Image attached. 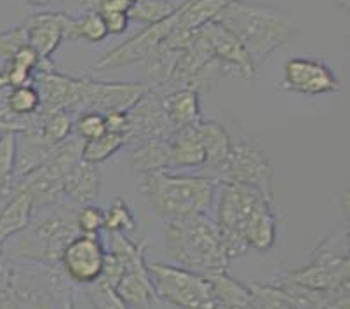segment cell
Listing matches in <instances>:
<instances>
[{"label": "cell", "instance_id": "obj_39", "mask_svg": "<svg viewBox=\"0 0 350 309\" xmlns=\"http://www.w3.org/2000/svg\"><path fill=\"white\" fill-rule=\"evenodd\" d=\"M25 46H28V39L23 25L0 32V60L8 62L16 51H20Z\"/></svg>", "mask_w": 350, "mask_h": 309}, {"label": "cell", "instance_id": "obj_24", "mask_svg": "<svg viewBox=\"0 0 350 309\" xmlns=\"http://www.w3.org/2000/svg\"><path fill=\"white\" fill-rule=\"evenodd\" d=\"M232 0H187L176 9L174 28L187 34H193L204 25L216 20V16L224 11Z\"/></svg>", "mask_w": 350, "mask_h": 309}, {"label": "cell", "instance_id": "obj_3", "mask_svg": "<svg viewBox=\"0 0 350 309\" xmlns=\"http://www.w3.org/2000/svg\"><path fill=\"white\" fill-rule=\"evenodd\" d=\"M218 182L204 175L157 171L143 175L142 193L155 215L170 221L211 210Z\"/></svg>", "mask_w": 350, "mask_h": 309}, {"label": "cell", "instance_id": "obj_30", "mask_svg": "<svg viewBox=\"0 0 350 309\" xmlns=\"http://www.w3.org/2000/svg\"><path fill=\"white\" fill-rule=\"evenodd\" d=\"M126 145H129L126 135L107 132L98 138L82 143V161L89 162V164H100L117 154Z\"/></svg>", "mask_w": 350, "mask_h": 309}, {"label": "cell", "instance_id": "obj_27", "mask_svg": "<svg viewBox=\"0 0 350 309\" xmlns=\"http://www.w3.org/2000/svg\"><path fill=\"white\" fill-rule=\"evenodd\" d=\"M208 278L211 282L213 294H215V309L243 308L254 301L250 285H244L243 282L232 278L228 273L209 275Z\"/></svg>", "mask_w": 350, "mask_h": 309}, {"label": "cell", "instance_id": "obj_9", "mask_svg": "<svg viewBox=\"0 0 350 309\" xmlns=\"http://www.w3.org/2000/svg\"><path fill=\"white\" fill-rule=\"evenodd\" d=\"M75 213H70L66 206L56 205L53 213L37 222L33 229V240L30 243L35 262L59 267L65 247L75 236L81 234L75 224Z\"/></svg>", "mask_w": 350, "mask_h": 309}, {"label": "cell", "instance_id": "obj_8", "mask_svg": "<svg viewBox=\"0 0 350 309\" xmlns=\"http://www.w3.org/2000/svg\"><path fill=\"white\" fill-rule=\"evenodd\" d=\"M273 166L263 149L251 142H232V151L216 182L244 184L272 197Z\"/></svg>", "mask_w": 350, "mask_h": 309}, {"label": "cell", "instance_id": "obj_10", "mask_svg": "<svg viewBox=\"0 0 350 309\" xmlns=\"http://www.w3.org/2000/svg\"><path fill=\"white\" fill-rule=\"evenodd\" d=\"M105 254L107 250L101 243L100 234H77L63 250L59 267L66 280L88 286L103 273Z\"/></svg>", "mask_w": 350, "mask_h": 309}, {"label": "cell", "instance_id": "obj_36", "mask_svg": "<svg viewBox=\"0 0 350 309\" xmlns=\"http://www.w3.org/2000/svg\"><path fill=\"white\" fill-rule=\"evenodd\" d=\"M85 294L94 309H129L117 295L116 288L101 278L85 286Z\"/></svg>", "mask_w": 350, "mask_h": 309}, {"label": "cell", "instance_id": "obj_19", "mask_svg": "<svg viewBox=\"0 0 350 309\" xmlns=\"http://www.w3.org/2000/svg\"><path fill=\"white\" fill-rule=\"evenodd\" d=\"M101 189V177L96 164L79 161L63 180V197L77 206L93 205Z\"/></svg>", "mask_w": 350, "mask_h": 309}, {"label": "cell", "instance_id": "obj_21", "mask_svg": "<svg viewBox=\"0 0 350 309\" xmlns=\"http://www.w3.org/2000/svg\"><path fill=\"white\" fill-rule=\"evenodd\" d=\"M165 116L174 129L193 126L202 119L200 112V95L192 88L173 89L170 93L161 95Z\"/></svg>", "mask_w": 350, "mask_h": 309}, {"label": "cell", "instance_id": "obj_34", "mask_svg": "<svg viewBox=\"0 0 350 309\" xmlns=\"http://www.w3.org/2000/svg\"><path fill=\"white\" fill-rule=\"evenodd\" d=\"M250 288L253 292L254 302L260 309H297L291 297L278 283L253 282Z\"/></svg>", "mask_w": 350, "mask_h": 309}, {"label": "cell", "instance_id": "obj_43", "mask_svg": "<svg viewBox=\"0 0 350 309\" xmlns=\"http://www.w3.org/2000/svg\"><path fill=\"white\" fill-rule=\"evenodd\" d=\"M254 299V297H253ZM235 309H260V308H258V306H256V302H251V304H246V306H243V308H235Z\"/></svg>", "mask_w": 350, "mask_h": 309}, {"label": "cell", "instance_id": "obj_1", "mask_svg": "<svg viewBox=\"0 0 350 309\" xmlns=\"http://www.w3.org/2000/svg\"><path fill=\"white\" fill-rule=\"evenodd\" d=\"M215 21L224 25L243 44L256 66L298 34L291 12L251 0H232Z\"/></svg>", "mask_w": 350, "mask_h": 309}, {"label": "cell", "instance_id": "obj_5", "mask_svg": "<svg viewBox=\"0 0 350 309\" xmlns=\"http://www.w3.org/2000/svg\"><path fill=\"white\" fill-rule=\"evenodd\" d=\"M279 280L321 292L350 290L349 229L331 232L321 241L307 266L289 271Z\"/></svg>", "mask_w": 350, "mask_h": 309}, {"label": "cell", "instance_id": "obj_4", "mask_svg": "<svg viewBox=\"0 0 350 309\" xmlns=\"http://www.w3.org/2000/svg\"><path fill=\"white\" fill-rule=\"evenodd\" d=\"M265 201H272V197L256 187L218 182L213 203L216 212L215 224L230 262L241 259L250 251L246 229L258 206Z\"/></svg>", "mask_w": 350, "mask_h": 309}, {"label": "cell", "instance_id": "obj_40", "mask_svg": "<svg viewBox=\"0 0 350 309\" xmlns=\"http://www.w3.org/2000/svg\"><path fill=\"white\" fill-rule=\"evenodd\" d=\"M100 16H101V20H103L108 35L124 34L127 28V25H129L127 11H108V12H103V14H100Z\"/></svg>", "mask_w": 350, "mask_h": 309}, {"label": "cell", "instance_id": "obj_26", "mask_svg": "<svg viewBox=\"0 0 350 309\" xmlns=\"http://www.w3.org/2000/svg\"><path fill=\"white\" fill-rule=\"evenodd\" d=\"M133 170L138 175H150L157 171H170L171 149L167 140H146L136 143L131 154Z\"/></svg>", "mask_w": 350, "mask_h": 309}, {"label": "cell", "instance_id": "obj_6", "mask_svg": "<svg viewBox=\"0 0 350 309\" xmlns=\"http://www.w3.org/2000/svg\"><path fill=\"white\" fill-rule=\"evenodd\" d=\"M159 301L176 309H215V294L208 276L165 262H148Z\"/></svg>", "mask_w": 350, "mask_h": 309}, {"label": "cell", "instance_id": "obj_37", "mask_svg": "<svg viewBox=\"0 0 350 309\" xmlns=\"http://www.w3.org/2000/svg\"><path fill=\"white\" fill-rule=\"evenodd\" d=\"M103 133H107L105 116L96 112V110L82 112L73 119V135H77L82 142L98 138V136H101Z\"/></svg>", "mask_w": 350, "mask_h": 309}, {"label": "cell", "instance_id": "obj_11", "mask_svg": "<svg viewBox=\"0 0 350 309\" xmlns=\"http://www.w3.org/2000/svg\"><path fill=\"white\" fill-rule=\"evenodd\" d=\"M126 119L129 145L146 140H167L174 133L173 124L165 116L162 97L152 89H146L133 107L127 108Z\"/></svg>", "mask_w": 350, "mask_h": 309}, {"label": "cell", "instance_id": "obj_31", "mask_svg": "<svg viewBox=\"0 0 350 309\" xmlns=\"http://www.w3.org/2000/svg\"><path fill=\"white\" fill-rule=\"evenodd\" d=\"M176 8L178 5L171 0H136L127 9V18L129 21L150 27L167 20L176 11Z\"/></svg>", "mask_w": 350, "mask_h": 309}, {"label": "cell", "instance_id": "obj_41", "mask_svg": "<svg viewBox=\"0 0 350 309\" xmlns=\"http://www.w3.org/2000/svg\"><path fill=\"white\" fill-rule=\"evenodd\" d=\"M27 4L35 5V8H49V5L54 4H62L65 0H25Z\"/></svg>", "mask_w": 350, "mask_h": 309}, {"label": "cell", "instance_id": "obj_2", "mask_svg": "<svg viewBox=\"0 0 350 309\" xmlns=\"http://www.w3.org/2000/svg\"><path fill=\"white\" fill-rule=\"evenodd\" d=\"M164 240L176 266L204 276L228 273L230 259L215 221L206 213L165 221Z\"/></svg>", "mask_w": 350, "mask_h": 309}, {"label": "cell", "instance_id": "obj_14", "mask_svg": "<svg viewBox=\"0 0 350 309\" xmlns=\"http://www.w3.org/2000/svg\"><path fill=\"white\" fill-rule=\"evenodd\" d=\"M202 30L209 40L213 56L228 70V74L237 75L246 81L256 79L258 66L251 60L250 53L224 25H219L218 21H211V23L204 25Z\"/></svg>", "mask_w": 350, "mask_h": 309}, {"label": "cell", "instance_id": "obj_22", "mask_svg": "<svg viewBox=\"0 0 350 309\" xmlns=\"http://www.w3.org/2000/svg\"><path fill=\"white\" fill-rule=\"evenodd\" d=\"M178 54L180 51L171 49L165 44H159L154 51H152L139 65H142V75L143 82L146 88L155 91V93H164L165 86L170 84L171 77H173L174 66L178 62Z\"/></svg>", "mask_w": 350, "mask_h": 309}, {"label": "cell", "instance_id": "obj_42", "mask_svg": "<svg viewBox=\"0 0 350 309\" xmlns=\"http://www.w3.org/2000/svg\"><path fill=\"white\" fill-rule=\"evenodd\" d=\"M331 2L342 11H349V0H331Z\"/></svg>", "mask_w": 350, "mask_h": 309}, {"label": "cell", "instance_id": "obj_15", "mask_svg": "<svg viewBox=\"0 0 350 309\" xmlns=\"http://www.w3.org/2000/svg\"><path fill=\"white\" fill-rule=\"evenodd\" d=\"M142 82H101L88 79L85 112L96 110L100 114L126 112L146 91Z\"/></svg>", "mask_w": 350, "mask_h": 309}, {"label": "cell", "instance_id": "obj_32", "mask_svg": "<svg viewBox=\"0 0 350 309\" xmlns=\"http://www.w3.org/2000/svg\"><path fill=\"white\" fill-rule=\"evenodd\" d=\"M4 100L9 112L16 117H31L40 110V95L33 84L8 89Z\"/></svg>", "mask_w": 350, "mask_h": 309}, {"label": "cell", "instance_id": "obj_33", "mask_svg": "<svg viewBox=\"0 0 350 309\" xmlns=\"http://www.w3.org/2000/svg\"><path fill=\"white\" fill-rule=\"evenodd\" d=\"M16 133L0 135V197H8L14 187Z\"/></svg>", "mask_w": 350, "mask_h": 309}, {"label": "cell", "instance_id": "obj_38", "mask_svg": "<svg viewBox=\"0 0 350 309\" xmlns=\"http://www.w3.org/2000/svg\"><path fill=\"white\" fill-rule=\"evenodd\" d=\"M75 224L81 234H100L103 231V210L94 205L79 206L75 213Z\"/></svg>", "mask_w": 350, "mask_h": 309}, {"label": "cell", "instance_id": "obj_35", "mask_svg": "<svg viewBox=\"0 0 350 309\" xmlns=\"http://www.w3.org/2000/svg\"><path fill=\"white\" fill-rule=\"evenodd\" d=\"M103 231L107 232H127L136 231V219L122 197H116L107 210H103Z\"/></svg>", "mask_w": 350, "mask_h": 309}, {"label": "cell", "instance_id": "obj_23", "mask_svg": "<svg viewBox=\"0 0 350 309\" xmlns=\"http://www.w3.org/2000/svg\"><path fill=\"white\" fill-rule=\"evenodd\" d=\"M278 285L291 297L297 309H349L350 290L342 292H321L279 280Z\"/></svg>", "mask_w": 350, "mask_h": 309}, {"label": "cell", "instance_id": "obj_18", "mask_svg": "<svg viewBox=\"0 0 350 309\" xmlns=\"http://www.w3.org/2000/svg\"><path fill=\"white\" fill-rule=\"evenodd\" d=\"M35 201L30 190L25 187L14 186L5 206L0 212V248H4L5 241L11 236L25 231L33 217Z\"/></svg>", "mask_w": 350, "mask_h": 309}, {"label": "cell", "instance_id": "obj_44", "mask_svg": "<svg viewBox=\"0 0 350 309\" xmlns=\"http://www.w3.org/2000/svg\"><path fill=\"white\" fill-rule=\"evenodd\" d=\"M126 2H127V4H129V5H131L133 2H136V0H126Z\"/></svg>", "mask_w": 350, "mask_h": 309}, {"label": "cell", "instance_id": "obj_29", "mask_svg": "<svg viewBox=\"0 0 350 309\" xmlns=\"http://www.w3.org/2000/svg\"><path fill=\"white\" fill-rule=\"evenodd\" d=\"M108 37L103 20L98 12H84L81 16H70L65 39L82 40L88 44H98Z\"/></svg>", "mask_w": 350, "mask_h": 309}, {"label": "cell", "instance_id": "obj_17", "mask_svg": "<svg viewBox=\"0 0 350 309\" xmlns=\"http://www.w3.org/2000/svg\"><path fill=\"white\" fill-rule=\"evenodd\" d=\"M196 126L206 152V162L204 166L200 168V175L218 180L219 171L232 151L234 140L224 124L215 119H200Z\"/></svg>", "mask_w": 350, "mask_h": 309}, {"label": "cell", "instance_id": "obj_25", "mask_svg": "<svg viewBox=\"0 0 350 309\" xmlns=\"http://www.w3.org/2000/svg\"><path fill=\"white\" fill-rule=\"evenodd\" d=\"M278 240V217L273 212L272 201H265L258 206L246 229V241L250 250L270 251Z\"/></svg>", "mask_w": 350, "mask_h": 309}, {"label": "cell", "instance_id": "obj_20", "mask_svg": "<svg viewBox=\"0 0 350 309\" xmlns=\"http://www.w3.org/2000/svg\"><path fill=\"white\" fill-rule=\"evenodd\" d=\"M167 142H170L171 149V168L173 170H185V168H199L200 170L204 166V145L200 142L196 124L174 129Z\"/></svg>", "mask_w": 350, "mask_h": 309}, {"label": "cell", "instance_id": "obj_12", "mask_svg": "<svg viewBox=\"0 0 350 309\" xmlns=\"http://www.w3.org/2000/svg\"><path fill=\"white\" fill-rule=\"evenodd\" d=\"M281 86L286 91L305 97H319L340 91V81L335 72L326 63L305 56H297L286 62Z\"/></svg>", "mask_w": 350, "mask_h": 309}, {"label": "cell", "instance_id": "obj_13", "mask_svg": "<svg viewBox=\"0 0 350 309\" xmlns=\"http://www.w3.org/2000/svg\"><path fill=\"white\" fill-rule=\"evenodd\" d=\"M174 23H176V11L167 20L150 25V27H145L142 32L133 35L131 39L119 44L112 51H108L103 58H100L94 63L93 70L100 72V70L119 69V66H127L133 65V63H142L159 44L164 42L165 37L173 30Z\"/></svg>", "mask_w": 350, "mask_h": 309}, {"label": "cell", "instance_id": "obj_7", "mask_svg": "<svg viewBox=\"0 0 350 309\" xmlns=\"http://www.w3.org/2000/svg\"><path fill=\"white\" fill-rule=\"evenodd\" d=\"M110 234V251L117 254L124 264V271L116 285V292L129 309H150L159 301L154 283L145 260V243H133L126 234Z\"/></svg>", "mask_w": 350, "mask_h": 309}, {"label": "cell", "instance_id": "obj_28", "mask_svg": "<svg viewBox=\"0 0 350 309\" xmlns=\"http://www.w3.org/2000/svg\"><path fill=\"white\" fill-rule=\"evenodd\" d=\"M73 119L75 117L65 110H44V108H40L37 129L44 140H47L51 145L56 147L73 135Z\"/></svg>", "mask_w": 350, "mask_h": 309}, {"label": "cell", "instance_id": "obj_16", "mask_svg": "<svg viewBox=\"0 0 350 309\" xmlns=\"http://www.w3.org/2000/svg\"><path fill=\"white\" fill-rule=\"evenodd\" d=\"M70 16L65 12H39L25 21L28 46L33 47L40 60L49 62L63 42L68 28Z\"/></svg>", "mask_w": 350, "mask_h": 309}]
</instances>
